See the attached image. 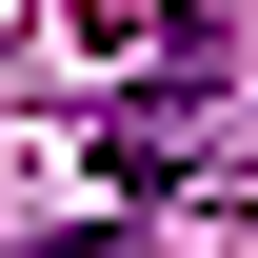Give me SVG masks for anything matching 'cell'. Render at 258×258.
<instances>
[{"mask_svg":"<svg viewBox=\"0 0 258 258\" xmlns=\"http://www.w3.org/2000/svg\"><path fill=\"white\" fill-rule=\"evenodd\" d=\"M40 258H139V238H119V219H80V238H40Z\"/></svg>","mask_w":258,"mask_h":258,"instance_id":"6da1fadb","label":"cell"}]
</instances>
